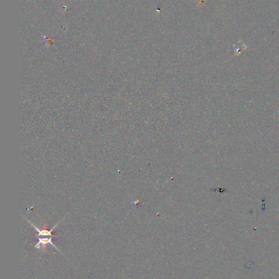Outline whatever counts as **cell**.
Here are the masks:
<instances>
[{
  "mask_svg": "<svg viewBox=\"0 0 279 279\" xmlns=\"http://www.w3.org/2000/svg\"><path fill=\"white\" fill-rule=\"evenodd\" d=\"M25 219H26V220L28 221L29 223L31 224V225H32V227H33V228H35V230L37 231V232H38L37 237H56V236H53V235H52V232H53L54 229H55V228H56V227H57V225H58L59 224L61 223V221H62V220H63V219H62L61 220L59 221L58 223L56 224V225L54 226V227L52 228H51L50 230H47V229H40V228H38L37 226H35V224H34L32 223V222H31V221H30L29 220H27L26 218H25Z\"/></svg>",
  "mask_w": 279,
  "mask_h": 279,
  "instance_id": "1",
  "label": "cell"
},
{
  "mask_svg": "<svg viewBox=\"0 0 279 279\" xmlns=\"http://www.w3.org/2000/svg\"><path fill=\"white\" fill-rule=\"evenodd\" d=\"M56 237H57V236H56ZM37 237V238H38V242L36 243V245L35 246V249H41L42 247H44L45 245L50 244V245H52V247H53L54 248L56 249V250H57V251H60V252H61V253L62 254V252H61V251H60V250H59V249L56 247V245L54 244L53 242H52V238H53V237Z\"/></svg>",
  "mask_w": 279,
  "mask_h": 279,
  "instance_id": "2",
  "label": "cell"
}]
</instances>
